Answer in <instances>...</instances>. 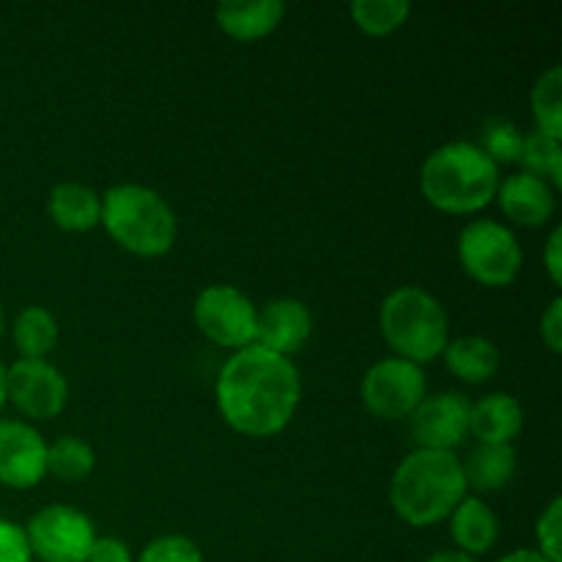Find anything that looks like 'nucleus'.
Returning a JSON list of instances; mask_svg holds the SVG:
<instances>
[{
  "label": "nucleus",
  "instance_id": "obj_1",
  "mask_svg": "<svg viewBox=\"0 0 562 562\" xmlns=\"http://www.w3.org/2000/svg\"><path fill=\"white\" fill-rule=\"evenodd\" d=\"M214 395L225 426L236 434L250 439L278 437L300 409V368L289 357L252 344L225 360Z\"/></svg>",
  "mask_w": 562,
  "mask_h": 562
},
{
  "label": "nucleus",
  "instance_id": "obj_2",
  "mask_svg": "<svg viewBox=\"0 0 562 562\" xmlns=\"http://www.w3.org/2000/svg\"><path fill=\"white\" fill-rule=\"evenodd\" d=\"M497 165L477 143L453 140L434 148L420 168V192L437 212L467 217L497 198Z\"/></svg>",
  "mask_w": 562,
  "mask_h": 562
},
{
  "label": "nucleus",
  "instance_id": "obj_3",
  "mask_svg": "<svg viewBox=\"0 0 562 562\" xmlns=\"http://www.w3.org/2000/svg\"><path fill=\"white\" fill-rule=\"evenodd\" d=\"M467 492L470 488L456 453L415 450L395 467L390 481V505L409 527H434L450 519Z\"/></svg>",
  "mask_w": 562,
  "mask_h": 562
},
{
  "label": "nucleus",
  "instance_id": "obj_4",
  "mask_svg": "<svg viewBox=\"0 0 562 562\" xmlns=\"http://www.w3.org/2000/svg\"><path fill=\"white\" fill-rule=\"evenodd\" d=\"M102 228L110 239L137 258L170 252L179 220L170 203L146 184H115L102 195Z\"/></svg>",
  "mask_w": 562,
  "mask_h": 562
},
{
  "label": "nucleus",
  "instance_id": "obj_5",
  "mask_svg": "<svg viewBox=\"0 0 562 562\" xmlns=\"http://www.w3.org/2000/svg\"><path fill=\"white\" fill-rule=\"evenodd\" d=\"M379 329L395 357L426 366L450 344V318L442 302L420 285H398L379 307Z\"/></svg>",
  "mask_w": 562,
  "mask_h": 562
},
{
  "label": "nucleus",
  "instance_id": "obj_6",
  "mask_svg": "<svg viewBox=\"0 0 562 562\" xmlns=\"http://www.w3.org/2000/svg\"><path fill=\"white\" fill-rule=\"evenodd\" d=\"M456 252L467 278L486 289H508L525 263V252L514 231L488 217L472 220L461 228Z\"/></svg>",
  "mask_w": 562,
  "mask_h": 562
},
{
  "label": "nucleus",
  "instance_id": "obj_7",
  "mask_svg": "<svg viewBox=\"0 0 562 562\" xmlns=\"http://www.w3.org/2000/svg\"><path fill=\"white\" fill-rule=\"evenodd\" d=\"M360 395L379 420H409L428 395L426 371L401 357H384L366 371Z\"/></svg>",
  "mask_w": 562,
  "mask_h": 562
},
{
  "label": "nucleus",
  "instance_id": "obj_8",
  "mask_svg": "<svg viewBox=\"0 0 562 562\" xmlns=\"http://www.w3.org/2000/svg\"><path fill=\"white\" fill-rule=\"evenodd\" d=\"M195 327L220 349L241 351L256 344L258 307L236 285L214 283L195 296L192 307Z\"/></svg>",
  "mask_w": 562,
  "mask_h": 562
},
{
  "label": "nucleus",
  "instance_id": "obj_9",
  "mask_svg": "<svg viewBox=\"0 0 562 562\" xmlns=\"http://www.w3.org/2000/svg\"><path fill=\"white\" fill-rule=\"evenodd\" d=\"M31 554L42 562H86L97 541L93 521L71 505H47L25 527Z\"/></svg>",
  "mask_w": 562,
  "mask_h": 562
},
{
  "label": "nucleus",
  "instance_id": "obj_10",
  "mask_svg": "<svg viewBox=\"0 0 562 562\" xmlns=\"http://www.w3.org/2000/svg\"><path fill=\"white\" fill-rule=\"evenodd\" d=\"M5 398L31 420H53L66 409L69 382L49 360H16L5 368Z\"/></svg>",
  "mask_w": 562,
  "mask_h": 562
},
{
  "label": "nucleus",
  "instance_id": "obj_11",
  "mask_svg": "<svg viewBox=\"0 0 562 562\" xmlns=\"http://www.w3.org/2000/svg\"><path fill=\"white\" fill-rule=\"evenodd\" d=\"M470 409L472 401L464 393L426 395L409 417V434L417 450L453 453L470 437Z\"/></svg>",
  "mask_w": 562,
  "mask_h": 562
},
{
  "label": "nucleus",
  "instance_id": "obj_12",
  "mask_svg": "<svg viewBox=\"0 0 562 562\" xmlns=\"http://www.w3.org/2000/svg\"><path fill=\"white\" fill-rule=\"evenodd\" d=\"M47 477V442L25 420H0V483L27 492Z\"/></svg>",
  "mask_w": 562,
  "mask_h": 562
},
{
  "label": "nucleus",
  "instance_id": "obj_13",
  "mask_svg": "<svg viewBox=\"0 0 562 562\" xmlns=\"http://www.w3.org/2000/svg\"><path fill=\"white\" fill-rule=\"evenodd\" d=\"M313 335V313L305 302L280 296L258 307L256 346L280 357H294Z\"/></svg>",
  "mask_w": 562,
  "mask_h": 562
},
{
  "label": "nucleus",
  "instance_id": "obj_14",
  "mask_svg": "<svg viewBox=\"0 0 562 562\" xmlns=\"http://www.w3.org/2000/svg\"><path fill=\"white\" fill-rule=\"evenodd\" d=\"M497 203L505 217L519 228H543L558 209L554 187L525 170L499 181Z\"/></svg>",
  "mask_w": 562,
  "mask_h": 562
},
{
  "label": "nucleus",
  "instance_id": "obj_15",
  "mask_svg": "<svg viewBox=\"0 0 562 562\" xmlns=\"http://www.w3.org/2000/svg\"><path fill=\"white\" fill-rule=\"evenodd\" d=\"M285 16V3L280 0H225L214 9L217 27L234 42H261L272 36Z\"/></svg>",
  "mask_w": 562,
  "mask_h": 562
},
{
  "label": "nucleus",
  "instance_id": "obj_16",
  "mask_svg": "<svg viewBox=\"0 0 562 562\" xmlns=\"http://www.w3.org/2000/svg\"><path fill=\"white\" fill-rule=\"evenodd\" d=\"M525 428V409L510 393H492L470 409V434L481 445H514Z\"/></svg>",
  "mask_w": 562,
  "mask_h": 562
},
{
  "label": "nucleus",
  "instance_id": "obj_17",
  "mask_svg": "<svg viewBox=\"0 0 562 562\" xmlns=\"http://www.w3.org/2000/svg\"><path fill=\"white\" fill-rule=\"evenodd\" d=\"M450 536H453L459 552L470 554V558H481V554L492 552L494 543L499 538V516L497 510L481 497L467 494L456 510L450 514Z\"/></svg>",
  "mask_w": 562,
  "mask_h": 562
},
{
  "label": "nucleus",
  "instance_id": "obj_18",
  "mask_svg": "<svg viewBox=\"0 0 562 562\" xmlns=\"http://www.w3.org/2000/svg\"><path fill=\"white\" fill-rule=\"evenodd\" d=\"M47 214L66 234H88L102 220V195L80 181H64L49 190Z\"/></svg>",
  "mask_w": 562,
  "mask_h": 562
},
{
  "label": "nucleus",
  "instance_id": "obj_19",
  "mask_svg": "<svg viewBox=\"0 0 562 562\" xmlns=\"http://www.w3.org/2000/svg\"><path fill=\"white\" fill-rule=\"evenodd\" d=\"M516 448L514 445H477L467 461H461L467 488L477 494H497L514 481L516 475Z\"/></svg>",
  "mask_w": 562,
  "mask_h": 562
},
{
  "label": "nucleus",
  "instance_id": "obj_20",
  "mask_svg": "<svg viewBox=\"0 0 562 562\" xmlns=\"http://www.w3.org/2000/svg\"><path fill=\"white\" fill-rule=\"evenodd\" d=\"M442 360L448 371L461 382L486 384L492 382L499 368V349L483 335H461L445 346Z\"/></svg>",
  "mask_w": 562,
  "mask_h": 562
},
{
  "label": "nucleus",
  "instance_id": "obj_21",
  "mask_svg": "<svg viewBox=\"0 0 562 562\" xmlns=\"http://www.w3.org/2000/svg\"><path fill=\"white\" fill-rule=\"evenodd\" d=\"M14 346L22 360H47L49 351L58 346V318L49 307L27 305L14 318Z\"/></svg>",
  "mask_w": 562,
  "mask_h": 562
},
{
  "label": "nucleus",
  "instance_id": "obj_22",
  "mask_svg": "<svg viewBox=\"0 0 562 562\" xmlns=\"http://www.w3.org/2000/svg\"><path fill=\"white\" fill-rule=\"evenodd\" d=\"M97 467V453L91 445L80 437H58L47 445V475L58 477L60 483H80Z\"/></svg>",
  "mask_w": 562,
  "mask_h": 562
},
{
  "label": "nucleus",
  "instance_id": "obj_23",
  "mask_svg": "<svg viewBox=\"0 0 562 562\" xmlns=\"http://www.w3.org/2000/svg\"><path fill=\"white\" fill-rule=\"evenodd\" d=\"M536 130L562 140V66H549L530 91Z\"/></svg>",
  "mask_w": 562,
  "mask_h": 562
},
{
  "label": "nucleus",
  "instance_id": "obj_24",
  "mask_svg": "<svg viewBox=\"0 0 562 562\" xmlns=\"http://www.w3.org/2000/svg\"><path fill=\"white\" fill-rule=\"evenodd\" d=\"M412 5L406 0H357L351 3V20L366 36L384 38L406 25Z\"/></svg>",
  "mask_w": 562,
  "mask_h": 562
},
{
  "label": "nucleus",
  "instance_id": "obj_25",
  "mask_svg": "<svg viewBox=\"0 0 562 562\" xmlns=\"http://www.w3.org/2000/svg\"><path fill=\"white\" fill-rule=\"evenodd\" d=\"M519 162L525 168V173L538 176L547 184H552L554 190L562 187V143L554 140V137L543 135L538 130L525 135Z\"/></svg>",
  "mask_w": 562,
  "mask_h": 562
},
{
  "label": "nucleus",
  "instance_id": "obj_26",
  "mask_svg": "<svg viewBox=\"0 0 562 562\" xmlns=\"http://www.w3.org/2000/svg\"><path fill=\"white\" fill-rule=\"evenodd\" d=\"M521 143H525V135L516 124L505 119H494L488 121L486 132H483V143L481 148L488 154L494 165H510V162H519V154H521Z\"/></svg>",
  "mask_w": 562,
  "mask_h": 562
},
{
  "label": "nucleus",
  "instance_id": "obj_27",
  "mask_svg": "<svg viewBox=\"0 0 562 562\" xmlns=\"http://www.w3.org/2000/svg\"><path fill=\"white\" fill-rule=\"evenodd\" d=\"M137 562H203V552L187 536H159L143 549Z\"/></svg>",
  "mask_w": 562,
  "mask_h": 562
},
{
  "label": "nucleus",
  "instance_id": "obj_28",
  "mask_svg": "<svg viewBox=\"0 0 562 562\" xmlns=\"http://www.w3.org/2000/svg\"><path fill=\"white\" fill-rule=\"evenodd\" d=\"M538 552L552 562L562 560V499L554 497L536 521Z\"/></svg>",
  "mask_w": 562,
  "mask_h": 562
},
{
  "label": "nucleus",
  "instance_id": "obj_29",
  "mask_svg": "<svg viewBox=\"0 0 562 562\" xmlns=\"http://www.w3.org/2000/svg\"><path fill=\"white\" fill-rule=\"evenodd\" d=\"M31 543L25 527L9 519H0V562H31Z\"/></svg>",
  "mask_w": 562,
  "mask_h": 562
},
{
  "label": "nucleus",
  "instance_id": "obj_30",
  "mask_svg": "<svg viewBox=\"0 0 562 562\" xmlns=\"http://www.w3.org/2000/svg\"><path fill=\"white\" fill-rule=\"evenodd\" d=\"M541 340L552 355L562 351V300L554 296L541 316Z\"/></svg>",
  "mask_w": 562,
  "mask_h": 562
},
{
  "label": "nucleus",
  "instance_id": "obj_31",
  "mask_svg": "<svg viewBox=\"0 0 562 562\" xmlns=\"http://www.w3.org/2000/svg\"><path fill=\"white\" fill-rule=\"evenodd\" d=\"M86 562H132V552L119 538H97Z\"/></svg>",
  "mask_w": 562,
  "mask_h": 562
},
{
  "label": "nucleus",
  "instance_id": "obj_32",
  "mask_svg": "<svg viewBox=\"0 0 562 562\" xmlns=\"http://www.w3.org/2000/svg\"><path fill=\"white\" fill-rule=\"evenodd\" d=\"M543 267H547L549 280L552 285L562 283V228L554 225L552 234H549L547 247H543Z\"/></svg>",
  "mask_w": 562,
  "mask_h": 562
},
{
  "label": "nucleus",
  "instance_id": "obj_33",
  "mask_svg": "<svg viewBox=\"0 0 562 562\" xmlns=\"http://www.w3.org/2000/svg\"><path fill=\"white\" fill-rule=\"evenodd\" d=\"M497 562H552V560L543 558L538 549H516V552L505 554V558L497 560Z\"/></svg>",
  "mask_w": 562,
  "mask_h": 562
},
{
  "label": "nucleus",
  "instance_id": "obj_34",
  "mask_svg": "<svg viewBox=\"0 0 562 562\" xmlns=\"http://www.w3.org/2000/svg\"><path fill=\"white\" fill-rule=\"evenodd\" d=\"M426 562H477V560L470 558V554L459 552V549H445V552L431 554Z\"/></svg>",
  "mask_w": 562,
  "mask_h": 562
},
{
  "label": "nucleus",
  "instance_id": "obj_35",
  "mask_svg": "<svg viewBox=\"0 0 562 562\" xmlns=\"http://www.w3.org/2000/svg\"><path fill=\"white\" fill-rule=\"evenodd\" d=\"M5 401H9V398H5V366L0 362V409L5 406Z\"/></svg>",
  "mask_w": 562,
  "mask_h": 562
},
{
  "label": "nucleus",
  "instance_id": "obj_36",
  "mask_svg": "<svg viewBox=\"0 0 562 562\" xmlns=\"http://www.w3.org/2000/svg\"><path fill=\"white\" fill-rule=\"evenodd\" d=\"M5 333V313H3V305H0V338H3Z\"/></svg>",
  "mask_w": 562,
  "mask_h": 562
}]
</instances>
